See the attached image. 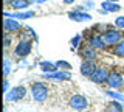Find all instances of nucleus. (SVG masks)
I'll return each mask as SVG.
<instances>
[{"label": "nucleus", "instance_id": "f257e3e1", "mask_svg": "<svg viewBox=\"0 0 124 112\" xmlns=\"http://www.w3.org/2000/svg\"><path fill=\"white\" fill-rule=\"evenodd\" d=\"M31 94H33V98L34 101L37 103H44L46 98H48V87H46V84L44 83H34L33 86H31Z\"/></svg>", "mask_w": 124, "mask_h": 112}, {"label": "nucleus", "instance_id": "f03ea898", "mask_svg": "<svg viewBox=\"0 0 124 112\" xmlns=\"http://www.w3.org/2000/svg\"><path fill=\"white\" fill-rule=\"evenodd\" d=\"M26 95V87L25 86H16L9 89L6 94V101H19Z\"/></svg>", "mask_w": 124, "mask_h": 112}, {"label": "nucleus", "instance_id": "7ed1b4c3", "mask_svg": "<svg viewBox=\"0 0 124 112\" xmlns=\"http://www.w3.org/2000/svg\"><path fill=\"white\" fill-rule=\"evenodd\" d=\"M108 75H110V72H108L106 67H96L95 72H93L92 76H90V81H93V83H96V84L107 83Z\"/></svg>", "mask_w": 124, "mask_h": 112}, {"label": "nucleus", "instance_id": "20e7f679", "mask_svg": "<svg viewBox=\"0 0 124 112\" xmlns=\"http://www.w3.org/2000/svg\"><path fill=\"white\" fill-rule=\"evenodd\" d=\"M107 84H108V87H110V89H121L124 86L123 75H121V73H118V72H112L110 75H108V78H107Z\"/></svg>", "mask_w": 124, "mask_h": 112}, {"label": "nucleus", "instance_id": "39448f33", "mask_svg": "<svg viewBox=\"0 0 124 112\" xmlns=\"http://www.w3.org/2000/svg\"><path fill=\"white\" fill-rule=\"evenodd\" d=\"M70 106L73 107L75 111H82L85 109V107L88 106V101H87V98H85L84 95H73L71 98H70Z\"/></svg>", "mask_w": 124, "mask_h": 112}, {"label": "nucleus", "instance_id": "423d86ee", "mask_svg": "<svg viewBox=\"0 0 124 112\" xmlns=\"http://www.w3.org/2000/svg\"><path fill=\"white\" fill-rule=\"evenodd\" d=\"M14 53H16V56L17 58H25V56H28L30 53H31V42L30 41H20L17 44V47H16L14 50Z\"/></svg>", "mask_w": 124, "mask_h": 112}, {"label": "nucleus", "instance_id": "0eeeda50", "mask_svg": "<svg viewBox=\"0 0 124 112\" xmlns=\"http://www.w3.org/2000/svg\"><path fill=\"white\" fill-rule=\"evenodd\" d=\"M102 39L106 44H118L119 41H121V31H118V30H107L106 33H104Z\"/></svg>", "mask_w": 124, "mask_h": 112}, {"label": "nucleus", "instance_id": "6e6552de", "mask_svg": "<svg viewBox=\"0 0 124 112\" xmlns=\"http://www.w3.org/2000/svg\"><path fill=\"white\" fill-rule=\"evenodd\" d=\"M45 76L53 81H70L71 79V73L68 70H57L53 73H45Z\"/></svg>", "mask_w": 124, "mask_h": 112}, {"label": "nucleus", "instance_id": "1a4fd4ad", "mask_svg": "<svg viewBox=\"0 0 124 112\" xmlns=\"http://www.w3.org/2000/svg\"><path fill=\"white\" fill-rule=\"evenodd\" d=\"M3 30H5V33L17 31V30H20V24H19L14 17H6L5 20H3Z\"/></svg>", "mask_w": 124, "mask_h": 112}, {"label": "nucleus", "instance_id": "9d476101", "mask_svg": "<svg viewBox=\"0 0 124 112\" xmlns=\"http://www.w3.org/2000/svg\"><path fill=\"white\" fill-rule=\"evenodd\" d=\"M88 45L96 50H102L106 47V42H104L102 36H99V34H93V36L88 37Z\"/></svg>", "mask_w": 124, "mask_h": 112}, {"label": "nucleus", "instance_id": "9b49d317", "mask_svg": "<svg viewBox=\"0 0 124 112\" xmlns=\"http://www.w3.org/2000/svg\"><path fill=\"white\" fill-rule=\"evenodd\" d=\"M95 62H93V61H87L85 59L82 64H81V73H82L84 76H88V78H90L92 76V73L95 72Z\"/></svg>", "mask_w": 124, "mask_h": 112}, {"label": "nucleus", "instance_id": "f8f14e48", "mask_svg": "<svg viewBox=\"0 0 124 112\" xmlns=\"http://www.w3.org/2000/svg\"><path fill=\"white\" fill-rule=\"evenodd\" d=\"M68 17L71 19V20H76V22H88L92 19L90 14L87 13H79V11H75V13H68Z\"/></svg>", "mask_w": 124, "mask_h": 112}, {"label": "nucleus", "instance_id": "ddd939ff", "mask_svg": "<svg viewBox=\"0 0 124 112\" xmlns=\"http://www.w3.org/2000/svg\"><path fill=\"white\" fill-rule=\"evenodd\" d=\"M101 6H102V9L106 11V13H116V11L121 9V6H119L118 2H102L101 3Z\"/></svg>", "mask_w": 124, "mask_h": 112}, {"label": "nucleus", "instance_id": "4468645a", "mask_svg": "<svg viewBox=\"0 0 124 112\" xmlns=\"http://www.w3.org/2000/svg\"><path fill=\"white\" fill-rule=\"evenodd\" d=\"M39 67L42 69V72L44 73H53V72H57V65L50 62V61H42L40 64H39Z\"/></svg>", "mask_w": 124, "mask_h": 112}, {"label": "nucleus", "instance_id": "2eb2a0df", "mask_svg": "<svg viewBox=\"0 0 124 112\" xmlns=\"http://www.w3.org/2000/svg\"><path fill=\"white\" fill-rule=\"evenodd\" d=\"M5 17H14V19H31L34 17L33 11H25V13H5Z\"/></svg>", "mask_w": 124, "mask_h": 112}, {"label": "nucleus", "instance_id": "dca6fc26", "mask_svg": "<svg viewBox=\"0 0 124 112\" xmlns=\"http://www.w3.org/2000/svg\"><path fill=\"white\" fill-rule=\"evenodd\" d=\"M96 48H93L90 47V45H87L84 50H82V53L81 55L84 56V59H87V61H95V58H96V52H95Z\"/></svg>", "mask_w": 124, "mask_h": 112}, {"label": "nucleus", "instance_id": "f3484780", "mask_svg": "<svg viewBox=\"0 0 124 112\" xmlns=\"http://www.w3.org/2000/svg\"><path fill=\"white\" fill-rule=\"evenodd\" d=\"M30 0H11V6L16 9H25L28 8Z\"/></svg>", "mask_w": 124, "mask_h": 112}, {"label": "nucleus", "instance_id": "a211bd4d", "mask_svg": "<svg viewBox=\"0 0 124 112\" xmlns=\"http://www.w3.org/2000/svg\"><path fill=\"white\" fill-rule=\"evenodd\" d=\"M106 94L110 96L112 100H118V101H121V103H124V94H119V92H115L113 89H110V90H107Z\"/></svg>", "mask_w": 124, "mask_h": 112}, {"label": "nucleus", "instance_id": "6ab92c4d", "mask_svg": "<svg viewBox=\"0 0 124 112\" xmlns=\"http://www.w3.org/2000/svg\"><path fill=\"white\" fill-rule=\"evenodd\" d=\"M108 111H110V112H123L121 101H118V100H112L110 106H108Z\"/></svg>", "mask_w": 124, "mask_h": 112}, {"label": "nucleus", "instance_id": "aec40b11", "mask_svg": "<svg viewBox=\"0 0 124 112\" xmlns=\"http://www.w3.org/2000/svg\"><path fill=\"white\" fill-rule=\"evenodd\" d=\"M115 53H116L118 56L124 58V41H119L118 44H116V47H115Z\"/></svg>", "mask_w": 124, "mask_h": 112}, {"label": "nucleus", "instance_id": "412c9836", "mask_svg": "<svg viewBox=\"0 0 124 112\" xmlns=\"http://www.w3.org/2000/svg\"><path fill=\"white\" fill-rule=\"evenodd\" d=\"M11 72V61L8 59V58H5V61H3V75H9Z\"/></svg>", "mask_w": 124, "mask_h": 112}, {"label": "nucleus", "instance_id": "4be33fe9", "mask_svg": "<svg viewBox=\"0 0 124 112\" xmlns=\"http://www.w3.org/2000/svg\"><path fill=\"white\" fill-rule=\"evenodd\" d=\"M56 65H57V69H62V70H70V69H71V65H70L67 61H57Z\"/></svg>", "mask_w": 124, "mask_h": 112}, {"label": "nucleus", "instance_id": "5701e85b", "mask_svg": "<svg viewBox=\"0 0 124 112\" xmlns=\"http://www.w3.org/2000/svg\"><path fill=\"white\" fill-rule=\"evenodd\" d=\"M115 25L118 26V28H124V17H116L115 19Z\"/></svg>", "mask_w": 124, "mask_h": 112}, {"label": "nucleus", "instance_id": "b1692460", "mask_svg": "<svg viewBox=\"0 0 124 112\" xmlns=\"http://www.w3.org/2000/svg\"><path fill=\"white\" fill-rule=\"evenodd\" d=\"M79 41H81V36H79V34H76V36L71 39V47H73V48H76L78 45H79Z\"/></svg>", "mask_w": 124, "mask_h": 112}, {"label": "nucleus", "instance_id": "393cba45", "mask_svg": "<svg viewBox=\"0 0 124 112\" xmlns=\"http://www.w3.org/2000/svg\"><path fill=\"white\" fill-rule=\"evenodd\" d=\"M9 44H11V37L8 33H5V47H9Z\"/></svg>", "mask_w": 124, "mask_h": 112}, {"label": "nucleus", "instance_id": "a878e982", "mask_svg": "<svg viewBox=\"0 0 124 112\" xmlns=\"http://www.w3.org/2000/svg\"><path fill=\"white\" fill-rule=\"evenodd\" d=\"M8 89H9V83L8 81H3V92L8 94Z\"/></svg>", "mask_w": 124, "mask_h": 112}, {"label": "nucleus", "instance_id": "bb28decb", "mask_svg": "<svg viewBox=\"0 0 124 112\" xmlns=\"http://www.w3.org/2000/svg\"><path fill=\"white\" fill-rule=\"evenodd\" d=\"M84 6H85V8H93V2H85Z\"/></svg>", "mask_w": 124, "mask_h": 112}, {"label": "nucleus", "instance_id": "cd10ccee", "mask_svg": "<svg viewBox=\"0 0 124 112\" xmlns=\"http://www.w3.org/2000/svg\"><path fill=\"white\" fill-rule=\"evenodd\" d=\"M64 2H65V3H73L75 0H64Z\"/></svg>", "mask_w": 124, "mask_h": 112}, {"label": "nucleus", "instance_id": "c85d7f7f", "mask_svg": "<svg viewBox=\"0 0 124 112\" xmlns=\"http://www.w3.org/2000/svg\"><path fill=\"white\" fill-rule=\"evenodd\" d=\"M44 2H46V0H37L36 3H44Z\"/></svg>", "mask_w": 124, "mask_h": 112}, {"label": "nucleus", "instance_id": "c756f323", "mask_svg": "<svg viewBox=\"0 0 124 112\" xmlns=\"http://www.w3.org/2000/svg\"><path fill=\"white\" fill-rule=\"evenodd\" d=\"M107 2H118V0H107Z\"/></svg>", "mask_w": 124, "mask_h": 112}]
</instances>
